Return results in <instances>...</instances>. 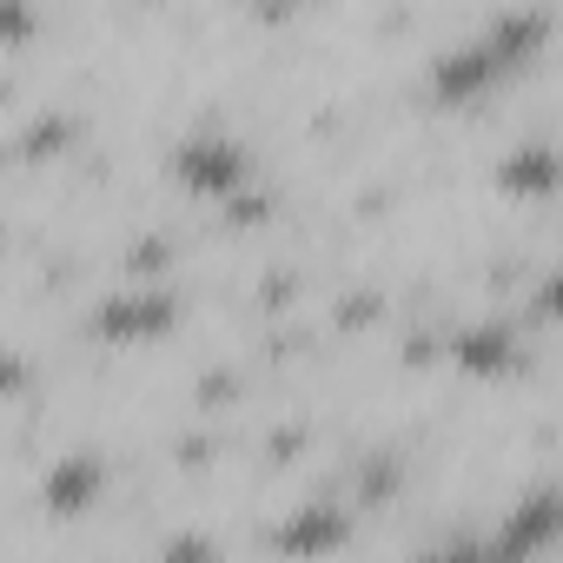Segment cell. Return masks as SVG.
I'll return each mask as SVG.
<instances>
[{"label": "cell", "mask_w": 563, "mask_h": 563, "mask_svg": "<svg viewBox=\"0 0 563 563\" xmlns=\"http://www.w3.org/2000/svg\"><path fill=\"white\" fill-rule=\"evenodd\" d=\"M411 563H490V550H484V537H457V530H444L431 550H418Z\"/></svg>", "instance_id": "9c48e42d"}, {"label": "cell", "mask_w": 563, "mask_h": 563, "mask_svg": "<svg viewBox=\"0 0 563 563\" xmlns=\"http://www.w3.org/2000/svg\"><path fill=\"white\" fill-rule=\"evenodd\" d=\"M173 319H179V299L166 286H126V292L100 299L93 332L100 339H159V332H173Z\"/></svg>", "instance_id": "277c9868"}, {"label": "cell", "mask_w": 563, "mask_h": 563, "mask_svg": "<svg viewBox=\"0 0 563 563\" xmlns=\"http://www.w3.org/2000/svg\"><path fill=\"white\" fill-rule=\"evenodd\" d=\"M556 179H563V159H556L550 140H517V146L497 159V186H504V192L543 199V192H556Z\"/></svg>", "instance_id": "ba28073f"}, {"label": "cell", "mask_w": 563, "mask_h": 563, "mask_svg": "<svg viewBox=\"0 0 563 563\" xmlns=\"http://www.w3.org/2000/svg\"><path fill=\"white\" fill-rule=\"evenodd\" d=\"M166 166H173V179L186 186V192H199V199H245V186H252V153H245V140H232V133H219V126H206V133H186L173 153H166Z\"/></svg>", "instance_id": "7a4b0ae2"}, {"label": "cell", "mask_w": 563, "mask_h": 563, "mask_svg": "<svg viewBox=\"0 0 563 563\" xmlns=\"http://www.w3.org/2000/svg\"><path fill=\"white\" fill-rule=\"evenodd\" d=\"M550 543H556V490H550V484L523 490V497L497 517V530H484L490 563H530V556H543Z\"/></svg>", "instance_id": "3957f363"}, {"label": "cell", "mask_w": 563, "mask_h": 563, "mask_svg": "<svg viewBox=\"0 0 563 563\" xmlns=\"http://www.w3.org/2000/svg\"><path fill=\"white\" fill-rule=\"evenodd\" d=\"M345 530H352V517H345L339 504H299V510L278 517L272 543H278V550H292V556H325V550L345 543Z\"/></svg>", "instance_id": "52a82bcc"}, {"label": "cell", "mask_w": 563, "mask_h": 563, "mask_svg": "<svg viewBox=\"0 0 563 563\" xmlns=\"http://www.w3.org/2000/svg\"><path fill=\"white\" fill-rule=\"evenodd\" d=\"M100 490H107V457L100 451H60L41 477V504L54 517H80Z\"/></svg>", "instance_id": "8992f818"}, {"label": "cell", "mask_w": 563, "mask_h": 563, "mask_svg": "<svg viewBox=\"0 0 563 563\" xmlns=\"http://www.w3.org/2000/svg\"><path fill=\"white\" fill-rule=\"evenodd\" d=\"M451 358H457V372H471V378H504V372L523 365V339H517L510 319H477V325H464V332L451 339Z\"/></svg>", "instance_id": "5b68a950"}, {"label": "cell", "mask_w": 563, "mask_h": 563, "mask_svg": "<svg viewBox=\"0 0 563 563\" xmlns=\"http://www.w3.org/2000/svg\"><path fill=\"white\" fill-rule=\"evenodd\" d=\"M550 41V8H510V14H490L477 34L451 41L444 54H431V93L444 107H464V100H484L523 54H537Z\"/></svg>", "instance_id": "6da1fadb"}, {"label": "cell", "mask_w": 563, "mask_h": 563, "mask_svg": "<svg viewBox=\"0 0 563 563\" xmlns=\"http://www.w3.org/2000/svg\"><path fill=\"white\" fill-rule=\"evenodd\" d=\"M21 385H27V358L21 352H0V398L21 391Z\"/></svg>", "instance_id": "8fae6325"}, {"label": "cell", "mask_w": 563, "mask_h": 563, "mask_svg": "<svg viewBox=\"0 0 563 563\" xmlns=\"http://www.w3.org/2000/svg\"><path fill=\"white\" fill-rule=\"evenodd\" d=\"M34 34H41V14L21 8V0H0V41L21 47V41H34Z\"/></svg>", "instance_id": "30bf717a"}]
</instances>
